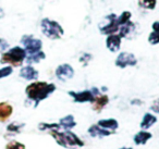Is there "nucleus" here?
I'll use <instances>...</instances> for the list:
<instances>
[{
  "label": "nucleus",
  "instance_id": "nucleus-2",
  "mask_svg": "<svg viewBox=\"0 0 159 149\" xmlns=\"http://www.w3.org/2000/svg\"><path fill=\"white\" fill-rule=\"evenodd\" d=\"M50 134L60 146H63L66 148H75V147L84 146L83 140H81L74 133L70 131L59 132L58 129H52L50 131Z\"/></svg>",
  "mask_w": 159,
  "mask_h": 149
},
{
  "label": "nucleus",
  "instance_id": "nucleus-11",
  "mask_svg": "<svg viewBox=\"0 0 159 149\" xmlns=\"http://www.w3.org/2000/svg\"><path fill=\"white\" fill-rule=\"evenodd\" d=\"M136 31V25L135 23L129 21L128 23L121 25L119 29V35L121 38H126V39H131L134 36V33Z\"/></svg>",
  "mask_w": 159,
  "mask_h": 149
},
{
  "label": "nucleus",
  "instance_id": "nucleus-21",
  "mask_svg": "<svg viewBox=\"0 0 159 149\" xmlns=\"http://www.w3.org/2000/svg\"><path fill=\"white\" fill-rule=\"evenodd\" d=\"M139 5L143 9L154 10L156 8L157 0H139Z\"/></svg>",
  "mask_w": 159,
  "mask_h": 149
},
{
  "label": "nucleus",
  "instance_id": "nucleus-4",
  "mask_svg": "<svg viewBox=\"0 0 159 149\" xmlns=\"http://www.w3.org/2000/svg\"><path fill=\"white\" fill-rule=\"evenodd\" d=\"M26 51L24 48L21 47H13V48L9 49L6 51L1 57L0 62L1 63H8L12 64L13 66H19L23 63L25 59H26Z\"/></svg>",
  "mask_w": 159,
  "mask_h": 149
},
{
  "label": "nucleus",
  "instance_id": "nucleus-14",
  "mask_svg": "<svg viewBox=\"0 0 159 149\" xmlns=\"http://www.w3.org/2000/svg\"><path fill=\"white\" fill-rule=\"evenodd\" d=\"M89 133L93 137H105V136L111 135V132L108 129H105L102 127H100L99 125H92L89 129Z\"/></svg>",
  "mask_w": 159,
  "mask_h": 149
},
{
  "label": "nucleus",
  "instance_id": "nucleus-27",
  "mask_svg": "<svg viewBox=\"0 0 159 149\" xmlns=\"http://www.w3.org/2000/svg\"><path fill=\"white\" fill-rule=\"evenodd\" d=\"M6 149H25V146L19 142H11L6 146Z\"/></svg>",
  "mask_w": 159,
  "mask_h": 149
},
{
  "label": "nucleus",
  "instance_id": "nucleus-28",
  "mask_svg": "<svg viewBox=\"0 0 159 149\" xmlns=\"http://www.w3.org/2000/svg\"><path fill=\"white\" fill-rule=\"evenodd\" d=\"M91 60H92V55H89V53H83L82 57L80 58V61L82 62V63H84L85 65H86Z\"/></svg>",
  "mask_w": 159,
  "mask_h": 149
},
{
  "label": "nucleus",
  "instance_id": "nucleus-15",
  "mask_svg": "<svg viewBox=\"0 0 159 149\" xmlns=\"http://www.w3.org/2000/svg\"><path fill=\"white\" fill-rule=\"evenodd\" d=\"M13 108L8 102H0V120L6 121L11 116Z\"/></svg>",
  "mask_w": 159,
  "mask_h": 149
},
{
  "label": "nucleus",
  "instance_id": "nucleus-24",
  "mask_svg": "<svg viewBox=\"0 0 159 149\" xmlns=\"http://www.w3.org/2000/svg\"><path fill=\"white\" fill-rule=\"evenodd\" d=\"M23 126H24V124H19V123H16V122H13V123H11V124L8 125L7 131L10 132V133L16 134V133H20L21 129H22Z\"/></svg>",
  "mask_w": 159,
  "mask_h": 149
},
{
  "label": "nucleus",
  "instance_id": "nucleus-13",
  "mask_svg": "<svg viewBox=\"0 0 159 149\" xmlns=\"http://www.w3.org/2000/svg\"><path fill=\"white\" fill-rule=\"evenodd\" d=\"M108 102H109L108 96L99 94L98 96H96L95 98H94V100H93V109L95 110V111H102V110L106 107V105Z\"/></svg>",
  "mask_w": 159,
  "mask_h": 149
},
{
  "label": "nucleus",
  "instance_id": "nucleus-10",
  "mask_svg": "<svg viewBox=\"0 0 159 149\" xmlns=\"http://www.w3.org/2000/svg\"><path fill=\"white\" fill-rule=\"evenodd\" d=\"M121 39L119 34H111V35H107L106 39V46L111 52H117L120 50L121 47Z\"/></svg>",
  "mask_w": 159,
  "mask_h": 149
},
{
  "label": "nucleus",
  "instance_id": "nucleus-1",
  "mask_svg": "<svg viewBox=\"0 0 159 149\" xmlns=\"http://www.w3.org/2000/svg\"><path fill=\"white\" fill-rule=\"evenodd\" d=\"M56 90V85L52 83H46V82H34L30 84L25 89L27 97L31 100L35 101V107L42 100L49 97Z\"/></svg>",
  "mask_w": 159,
  "mask_h": 149
},
{
  "label": "nucleus",
  "instance_id": "nucleus-8",
  "mask_svg": "<svg viewBox=\"0 0 159 149\" xmlns=\"http://www.w3.org/2000/svg\"><path fill=\"white\" fill-rule=\"evenodd\" d=\"M56 76H57V79H59V81L66 82L74 76V69L68 63L60 64V65L56 69Z\"/></svg>",
  "mask_w": 159,
  "mask_h": 149
},
{
  "label": "nucleus",
  "instance_id": "nucleus-9",
  "mask_svg": "<svg viewBox=\"0 0 159 149\" xmlns=\"http://www.w3.org/2000/svg\"><path fill=\"white\" fill-rule=\"evenodd\" d=\"M71 97L73 98V100L75 102H79V103H84V102H93L94 98V94L92 93V90H82V92H69L68 93Z\"/></svg>",
  "mask_w": 159,
  "mask_h": 149
},
{
  "label": "nucleus",
  "instance_id": "nucleus-25",
  "mask_svg": "<svg viewBox=\"0 0 159 149\" xmlns=\"http://www.w3.org/2000/svg\"><path fill=\"white\" fill-rule=\"evenodd\" d=\"M148 43L152 45H158L159 44V32H154L149 34L148 36Z\"/></svg>",
  "mask_w": 159,
  "mask_h": 149
},
{
  "label": "nucleus",
  "instance_id": "nucleus-23",
  "mask_svg": "<svg viewBox=\"0 0 159 149\" xmlns=\"http://www.w3.org/2000/svg\"><path fill=\"white\" fill-rule=\"evenodd\" d=\"M60 124H57V123H40L39 125H38V129H40V131H45V129H50V131H52V129H60Z\"/></svg>",
  "mask_w": 159,
  "mask_h": 149
},
{
  "label": "nucleus",
  "instance_id": "nucleus-6",
  "mask_svg": "<svg viewBox=\"0 0 159 149\" xmlns=\"http://www.w3.org/2000/svg\"><path fill=\"white\" fill-rule=\"evenodd\" d=\"M21 43L24 46L26 53H29V55H32V53L38 52V51L42 50V40L38 39V38H35L32 35H24L22 37V39H21Z\"/></svg>",
  "mask_w": 159,
  "mask_h": 149
},
{
  "label": "nucleus",
  "instance_id": "nucleus-20",
  "mask_svg": "<svg viewBox=\"0 0 159 149\" xmlns=\"http://www.w3.org/2000/svg\"><path fill=\"white\" fill-rule=\"evenodd\" d=\"M45 58H46L45 52H43V51L40 50V51H38V52L26 56V59L25 60H26L27 64H33V63H38V62H40L42 60H44Z\"/></svg>",
  "mask_w": 159,
  "mask_h": 149
},
{
  "label": "nucleus",
  "instance_id": "nucleus-32",
  "mask_svg": "<svg viewBox=\"0 0 159 149\" xmlns=\"http://www.w3.org/2000/svg\"><path fill=\"white\" fill-rule=\"evenodd\" d=\"M3 16V11H2V9H0V18H2Z\"/></svg>",
  "mask_w": 159,
  "mask_h": 149
},
{
  "label": "nucleus",
  "instance_id": "nucleus-3",
  "mask_svg": "<svg viewBox=\"0 0 159 149\" xmlns=\"http://www.w3.org/2000/svg\"><path fill=\"white\" fill-rule=\"evenodd\" d=\"M40 27H42L43 34L49 39H60L64 34V31L61 25L57 21L50 20V19H43L42 22H40Z\"/></svg>",
  "mask_w": 159,
  "mask_h": 149
},
{
  "label": "nucleus",
  "instance_id": "nucleus-18",
  "mask_svg": "<svg viewBox=\"0 0 159 149\" xmlns=\"http://www.w3.org/2000/svg\"><path fill=\"white\" fill-rule=\"evenodd\" d=\"M157 122V118L152 113H145L143 116V120L141 122V127L143 129H148Z\"/></svg>",
  "mask_w": 159,
  "mask_h": 149
},
{
  "label": "nucleus",
  "instance_id": "nucleus-29",
  "mask_svg": "<svg viewBox=\"0 0 159 149\" xmlns=\"http://www.w3.org/2000/svg\"><path fill=\"white\" fill-rule=\"evenodd\" d=\"M8 47H9V44H8L5 39L0 38V51L6 50V49H8Z\"/></svg>",
  "mask_w": 159,
  "mask_h": 149
},
{
  "label": "nucleus",
  "instance_id": "nucleus-26",
  "mask_svg": "<svg viewBox=\"0 0 159 149\" xmlns=\"http://www.w3.org/2000/svg\"><path fill=\"white\" fill-rule=\"evenodd\" d=\"M12 72H13L12 66H5V68L0 69V79H3V77L9 76Z\"/></svg>",
  "mask_w": 159,
  "mask_h": 149
},
{
  "label": "nucleus",
  "instance_id": "nucleus-22",
  "mask_svg": "<svg viewBox=\"0 0 159 149\" xmlns=\"http://www.w3.org/2000/svg\"><path fill=\"white\" fill-rule=\"evenodd\" d=\"M131 16H132V14H131L130 11H123L122 12V13L118 16V23H119L120 26L123 25V24H125V23H128L129 21H131Z\"/></svg>",
  "mask_w": 159,
  "mask_h": 149
},
{
  "label": "nucleus",
  "instance_id": "nucleus-7",
  "mask_svg": "<svg viewBox=\"0 0 159 149\" xmlns=\"http://www.w3.org/2000/svg\"><path fill=\"white\" fill-rule=\"evenodd\" d=\"M136 57L131 52H121L116 59V65L121 69L128 68V66H134L136 65Z\"/></svg>",
  "mask_w": 159,
  "mask_h": 149
},
{
  "label": "nucleus",
  "instance_id": "nucleus-16",
  "mask_svg": "<svg viewBox=\"0 0 159 149\" xmlns=\"http://www.w3.org/2000/svg\"><path fill=\"white\" fill-rule=\"evenodd\" d=\"M97 124L100 127H102L105 129H108V131H115L119 126V123L115 119H104V120L98 121Z\"/></svg>",
  "mask_w": 159,
  "mask_h": 149
},
{
  "label": "nucleus",
  "instance_id": "nucleus-12",
  "mask_svg": "<svg viewBox=\"0 0 159 149\" xmlns=\"http://www.w3.org/2000/svg\"><path fill=\"white\" fill-rule=\"evenodd\" d=\"M38 75H39L38 71L30 64L26 66H23L20 71V76L24 79H27V81H35L38 79Z\"/></svg>",
  "mask_w": 159,
  "mask_h": 149
},
{
  "label": "nucleus",
  "instance_id": "nucleus-30",
  "mask_svg": "<svg viewBox=\"0 0 159 149\" xmlns=\"http://www.w3.org/2000/svg\"><path fill=\"white\" fill-rule=\"evenodd\" d=\"M150 109L154 112H156V113H159V100H155L152 107H150Z\"/></svg>",
  "mask_w": 159,
  "mask_h": 149
},
{
  "label": "nucleus",
  "instance_id": "nucleus-17",
  "mask_svg": "<svg viewBox=\"0 0 159 149\" xmlns=\"http://www.w3.org/2000/svg\"><path fill=\"white\" fill-rule=\"evenodd\" d=\"M59 124H60V126H61L62 129H66V131H70L71 129H73V127L76 125V122H75L74 116L71 115V114H69V115L60 119Z\"/></svg>",
  "mask_w": 159,
  "mask_h": 149
},
{
  "label": "nucleus",
  "instance_id": "nucleus-31",
  "mask_svg": "<svg viewBox=\"0 0 159 149\" xmlns=\"http://www.w3.org/2000/svg\"><path fill=\"white\" fill-rule=\"evenodd\" d=\"M152 29L154 32H159V21H155L152 24Z\"/></svg>",
  "mask_w": 159,
  "mask_h": 149
},
{
  "label": "nucleus",
  "instance_id": "nucleus-5",
  "mask_svg": "<svg viewBox=\"0 0 159 149\" xmlns=\"http://www.w3.org/2000/svg\"><path fill=\"white\" fill-rule=\"evenodd\" d=\"M120 25L118 23V16L115 13H110L99 24V31L104 35H111V34H117L119 31Z\"/></svg>",
  "mask_w": 159,
  "mask_h": 149
},
{
  "label": "nucleus",
  "instance_id": "nucleus-33",
  "mask_svg": "<svg viewBox=\"0 0 159 149\" xmlns=\"http://www.w3.org/2000/svg\"><path fill=\"white\" fill-rule=\"evenodd\" d=\"M120 149H132V148H126V147H122V148H120Z\"/></svg>",
  "mask_w": 159,
  "mask_h": 149
},
{
  "label": "nucleus",
  "instance_id": "nucleus-19",
  "mask_svg": "<svg viewBox=\"0 0 159 149\" xmlns=\"http://www.w3.org/2000/svg\"><path fill=\"white\" fill-rule=\"evenodd\" d=\"M152 138V134L149 132L146 131H141L134 136V142L136 145H144L147 142V140H149Z\"/></svg>",
  "mask_w": 159,
  "mask_h": 149
}]
</instances>
